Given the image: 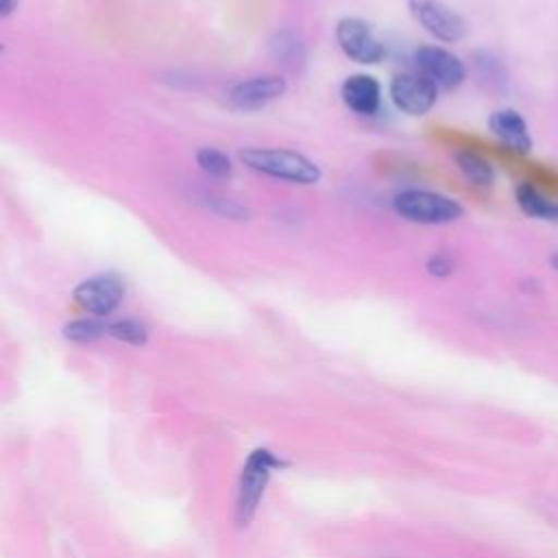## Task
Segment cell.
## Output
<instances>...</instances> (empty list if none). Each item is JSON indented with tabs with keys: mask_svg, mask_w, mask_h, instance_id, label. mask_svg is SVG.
Returning <instances> with one entry per match:
<instances>
[{
	"mask_svg": "<svg viewBox=\"0 0 558 558\" xmlns=\"http://www.w3.org/2000/svg\"><path fill=\"white\" fill-rule=\"evenodd\" d=\"M549 264H551V266L558 270V253H554V255L549 257Z\"/></svg>",
	"mask_w": 558,
	"mask_h": 558,
	"instance_id": "obj_21",
	"label": "cell"
},
{
	"mask_svg": "<svg viewBox=\"0 0 558 558\" xmlns=\"http://www.w3.org/2000/svg\"><path fill=\"white\" fill-rule=\"evenodd\" d=\"M107 336H111V338H116L120 342L140 347V344H144L148 340V329L137 318H118V320L107 323Z\"/></svg>",
	"mask_w": 558,
	"mask_h": 558,
	"instance_id": "obj_15",
	"label": "cell"
},
{
	"mask_svg": "<svg viewBox=\"0 0 558 558\" xmlns=\"http://www.w3.org/2000/svg\"><path fill=\"white\" fill-rule=\"evenodd\" d=\"M340 96L351 111L360 116H373L381 102V87L371 74H351L344 78Z\"/></svg>",
	"mask_w": 558,
	"mask_h": 558,
	"instance_id": "obj_11",
	"label": "cell"
},
{
	"mask_svg": "<svg viewBox=\"0 0 558 558\" xmlns=\"http://www.w3.org/2000/svg\"><path fill=\"white\" fill-rule=\"evenodd\" d=\"M270 48H272L275 59H277L286 70H290V72H301V70H303L307 54H305L303 41H301L294 33H290V31L277 33L275 39H272V44H270Z\"/></svg>",
	"mask_w": 558,
	"mask_h": 558,
	"instance_id": "obj_14",
	"label": "cell"
},
{
	"mask_svg": "<svg viewBox=\"0 0 558 558\" xmlns=\"http://www.w3.org/2000/svg\"><path fill=\"white\" fill-rule=\"evenodd\" d=\"M218 211L225 214L227 218H235V220H246L248 211L240 205H235L233 201H218Z\"/></svg>",
	"mask_w": 558,
	"mask_h": 558,
	"instance_id": "obj_19",
	"label": "cell"
},
{
	"mask_svg": "<svg viewBox=\"0 0 558 558\" xmlns=\"http://www.w3.org/2000/svg\"><path fill=\"white\" fill-rule=\"evenodd\" d=\"M20 0H0V17H9L17 9Z\"/></svg>",
	"mask_w": 558,
	"mask_h": 558,
	"instance_id": "obj_20",
	"label": "cell"
},
{
	"mask_svg": "<svg viewBox=\"0 0 558 558\" xmlns=\"http://www.w3.org/2000/svg\"><path fill=\"white\" fill-rule=\"evenodd\" d=\"M240 161L266 177L290 181V183H318L320 181V168L305 155L288 148H242Z\"/></svg>",
	"mask_w": 558,
	"mask_h": 558,
	"instance_id": "obj_1",
	"label": "cell"
},
{
	"mask_svg": "<svg viewBox=\"0 0 558 558\" xmlns=\"http://www.w3.org/2000/svg\"><path fill=\"white\" fill-rule=\"evenodd\" d=\"M336 41L357 63H377L384 57V44L375 37L371 24L360 17H342L336 26Z\"/></svg>",
	"mask_w": 558,
	"mask_h": 558,
	"instance_id": "obj_6",
	"label": "cell"
},
{
	"mask_svg": "<svg viewBox=\"0 0 558 558\" xmlns=\"http://www.w3.org/2000/svg\"><path fill=\"white\" fill-rule=\"evenodd\" d=\"M390 98L408 116H425L438 98V87L421 72L397 74L390 83Z\"/></svg>",
	"mask_w": 558,
	"mask_h": 558,
	"instance_id": "obj_8",
	"label": "cell"
},
{
	"mask_svg": "<svg viewBox=\"0 0 558 558\" xmlns=\"http://www.w3.org/2000/svg\"><path fill=\"white\" fill-rule=\"evenodd\" d=\"M514 198L519 209L536 220H547V222H558V203L545 196L534 183L521 181L514 190Z\"/></svg>",
	"mask_w": 558,
	"mask_h": 558,
	"instance_id": "obj_12",
	"label": "cell"
},
{
	"mask_svg": "<svg viewBox=\"0 0 558 558\" xmlns=\"http://www.w3.org/2000/svg\"><path fill=\"white\" fill-rule=\"evenodd\" d=\"M412 17L436 39L453 44L466 35L464 20L440 0H408Z\"/></svg>",
	"mask_w": 558,
	"mask_h": 558,
	"instance_id": "obj_5",
	"label": "cell"
},
{
	"mask_svg": "<svg viewBox=\"0 0 558 558\" xmlns=\"http://www.w3.org/2000/svg\"><path fill=\"white\" fill-rule=\"evenodd\" d=\"M418 72L429 78L438 89H456L466 78L464 63L440 46H423L414 54Z\"/></svg>",
	"mask_w": 558,
	"mask_h": 558,
	"instance_id": "obj_7",
	"label": "cell"
},
{
	"mask_svg": "<svg viewBox=\"0 0 558 558\" xmlns=\"http://www.w3.org/2000/svg\"><path fill=\"white\" fill-rule=\"evenodd\" d=\"M453 159H456L458 170L466 177L469 183H473L475 187H490L493 185L495 168L484 155H480L471 148H458L453 153Z\"/></svg>",
	"mask_w": 558,
	"mask_h": 558,
	"instance_id": "obj_13",
	"label": "cell"
},
{
	"mask_svg": "<svg viewBox=\"0 0 558 558\" xmlns=\"http://www.w3.org/2000/svg\"><path fill=\"white\" fill-rule=\"evenodd\" d=\"M425 270L432 275V277H449L453 270H456V262L451 255L447 253H434L427 262H425Z\"/></svg>",
	"mask_w": 558,
	"mask_h": 558,
	"instance_id": "obj_18",
	"label": "cell"
},
{
	"mask_svg": "<svg viewBox=\"0 0 558 558\" xmlns=\"http://www.w3.org/2000/svg\"><path fill=\"white\" fill-rule=\"evenodd\" d=\"M490 133L512 153L527 155L532 150V135L527 131V122L517 109H497L488 118Z\"/></svg>",
	"mask_w": 558,
	"mask_h": 558,
	"instance_id": "obj_10",
	"label": "cell"
},
{
	"mask_svg": "<svg viewBox=\"0 0 558 558\" xmlns=\"http://www.w3.org/2000/svg\"><path fill=\"white\" fill-rule=\"evenodd\" d=\"M288 89V83L279 74H264V76H253L248 81H240L238 85L231 87L229 92V102L235 109L253 111L262 109L268 102L281 98Z\"/></svg>",
	"mask_w": 558,
	"mask_h": 558,
	"instance_id": "obj_9",
	"label": "cell"
},
{
	"mask_svg": "<svg viewBox=\"0 0 558 558\" xmlns=\"http://www.w3.org/2000/svg\"><path fill=\"white\" fill-rule=\"evenodd\" d=\"M196 163H198V168H201L205 174L216 177V179H222V177H229V174H231V161H229V157H227L222 150H218V148H209V146L198 148V153H196Z\"/></svg>",
	"mask_w": 558,
	"mask_h": 558,
	"instance_id": "obj_17",
	"label": "cell"
},
{
	"mask_svg": "<svg viewBox=\"0 0 558 558\" xmlns=\"http://www.w3.org/2000/svg\"><path fill=\"white\" fill-rule=\"evenodd\" d=\"M74 301L89 312L92 316H107L111 314L120 301L124 299V281L113 272H102L83 279L74 292Z\"/></svg>",
	"mask_w": 558,
	"mask_h": 558,
	"instance_id": "obj_4",
	"label": "cell"
},
{
	"mask_svg": "<svg viewBox=\"0 0 558 558\" xmlns=\"http://www.w3.org/2000/svg\"><path fill=\"white\" fill-rule=\"evenodd\" d=\"M395 211L418 225H447L464 214V207L445 194L429 190H403L392 201Z\"/></svg>",
	"mask_w": 558,
	"mask_h": 558,
	"instance_id": "obj_2",
	"label": "cell"
},
{
	"mask_svg": "<svg viewBox=\"0 0 558 558\" xmlns=\"http://www.w3.org/2000/svg\"><path fill=\"white\" fill-rule=\"evenodd\" d=\"M281 462L266 449H257L251 453L248 462L242 469V477H240V486H238V501H235V519L238 523L246 525L257 506L259 499L264 495V488L268 484V477L272 473L275 466H279Z\"/></svg>",
	"mask_w": 558,
	"mask_h": 558,
	"instance_id": "obj_3",
	"label": "cell"
},
{
	"mask_svg": "<svg viewBox=\"0 0 558 558\" xmlns=\"http://www.w3.org/2000/svg\"><path fill=\"white\" fill-rule=\"evenodd\" d=\"M63 336L72 342H92L100 336H107V323L98 318H76L65 323Z\"/></svg>",
	"mask_w": 558,
	"mask_h": 558,
	"instance_id": "obj_16",
	"label": "cell"
}]
</instances>
